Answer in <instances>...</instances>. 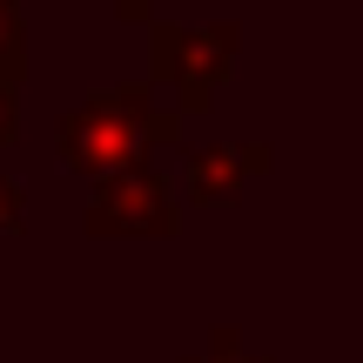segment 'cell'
Instances as JSON below:
<instances>
[{
	"mask_svg": "<svg viewBox=\"0 0 363 363\" xmlns=\"http://www.w3.org/2000/svg\"><path fill=\"white\" fill-rule=\"evenodd\" d=\"M148 148H182V115L155 101L148 81L101 88V94H88L81 108H67L54 121V155L88 182L148 162Z\"/></svg>",
	"mask_w": 363,
	"mask_h": 363,
	"instance_id": "cell-1",
	"label": "cell"
},
{
	"mask_svg": "<svg viewBox=\"0 0 363 363\" xmlns=\"http://www.w3.org/2000/svg\"><path fill=\"white\" fill-rule=\"evenodd\" d=\"M242 54V27L235 21H208V27H175V21H148V81L175 88V115H208L222 94V81L235 74Z\"/></svg>",
	"mask_w": 363,
	"mask_h": 363,
	"instance_id": "cell-2",
	"label": "cell"
},
{
	"mask_svg": "<svg viewBox=\"0 0 363 363\" xmlns=\"http://www.w3.org/2000/svg\"><path fill=\"white\" fill-rule=\"evenodd\" d=\"M81 229H88V235H101V242L175 235V229H182V202H175L169 175H155L148 162H135V169H115V175H101V182H94Z\"/></svg>",
	"mask_w": 363,
	"mask_h": 363,
	"instance_id": "cell-3",
	"label": "cell"
},
{
	"mask_svg": "<svg viewBox=\"0 0 363 363\" xmlns=\"http://www.w3.org/2000/svg\"><path fill=\"white\" fill-rule=\"evenodd\" d=\"M269 162H276L269 142H208V148H189V162H182L189 202H195V208L235 202L256 175H269Z\"/></svg>",
	"mask_w": 363,
	"mask_h": 363,
	"instance_id": "cell-4",
	"label": "cell"
},
{
	"mask_svg": "<svg viewBox=\"0 0 363 363\" xmlns=\"http://www.w3.org/2000/svg\"><path fill=\"white\" fill-rule=\"evenodd\" d=\"M0 81L21 88L27 81V27H21V0H0Z\"/></svg>",
	"mask_w": 363,
	"mask_h": 363,
	"instance_id": "cell-5",
	"label": "cell"
},
{
	"mask_svg": "<svg viewBox=\"0 0 363 363\" xmlns=\"http://www.w3.org/2000/svg\"><path fill=\"white\" fill-rule=\"evenodd\" d=\"M182 363H269V357H256V350L242 343V330H235V323H222V330H208V343H202V350H195V357H182Z\"/></svg>",
	"mask_w": 363,
	"mask_h": 363,
	"instance_id": "cell-6",
	"label": "cell"
},
{
	"mask_svg": "<svg viewBox=\"0 0 363 363\" xmlns=\"http://www.w3.org/2000/svg\"><path fill=\"white\" fill-rule=\"evenodd\" d=\"M21 208H27L21 182H13V175H0V242H7V235L21 229Z\"/></svg>",
	"mask_w": 363,
	"mask_h": 363,
	"instance_id": "cell-7",
	"label": "cell"
},
{
	"mask_svg": "<svg viewBox=\"0 0 363 363\" xmlns=\"http://www.w3.org/2000/svg\"><path fill=\"white\" fill-rule=\"evenodd\" d=\"M13 94H21V88H7V81H0V148L21 135V101H13Z\"/></svg>",
	"mask_w": 363,
	"mask_h": 363,
	"instance_id": "cell-8",
	"label": "cell"
},
{
	"mask_svg": "<svg viewBox=\"0 0 363 363\" xmlns=\"http://www.w3.org/2000/svg\"><path fill=\"white\" fill-rule=\"evenodd\" d=\"M115 21H128V27H148V21H155V0H115Z\"/></svg>",
	"mask_w": 363,
	"mask_h": 363,
	"instance_id": "cell-9",
	"label": "cell"
}]
</instances>
